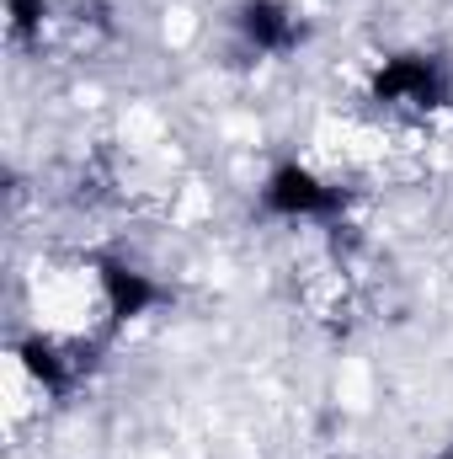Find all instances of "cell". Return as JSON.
<instances>
[{
	"mask_svg": "<svg viewBox=\"0 0 453 459\" xmlns=\"http://www.w3.org/2000/svg\"><path fill=\"white\" fill-rule=\"evenodd\" d=\"M373 97H379L384 108H400V113H432V108H443L453 97V86H449V70H443L438 59H427V54H400V59H389V65L379 70Z\"/></svg>",
	"mask_w": 453,
	"mask_h": 459,
	"instance_id": "obj_1",
	"label": "cell"
},
{
	"mask_svg": "<svg viewBox=\"0 0 453 459\" xmlns=\"http://www.w3.org/2000/svg\"><path fill=\"white\" fill-rule=\"evenodd\" d=\"M341 187L315 182L304 166H283L272 182H267V209L283 214V220H337L341 214Z\"/></svg>",
	"mask_w": 453,
	"mask_h": 459,
	"instance_id": "obj_2",
	"label": "cell"
},
{
	"mask_svg": "<svg viewBox=\"0 0 453 459\" xmlns=\"http://www.w3.org/2000/svg\"><path fill=\"white\" fill-rule=\"evenodd\" d=\"M240 32H245V43L256 48V54H294L299 43H304V16L294 11V5H283V0H245L240 5Z\"/></svg>",
	"mask_w": 453,
	"mask_h": 459,
	"instance_id": "obj_3",
	"label": "cell"
},
{
	"mask_svg": "<svg viewBox=\"0 0 453 459\" xmlns=\"http://www.w3.org/2000/svg\"><path fill=\"white\" fill-rule=\"evenodd\" d=\"M97 273H102V305H107L113 321H133V316H144L150 305H160V289H155L144 273L117 267V262H102Z\"/></svg>",
	"mask_w": 453,
	"mask_h": 459,
	"instance_id": "obj_4",
	"label": "cell"
},
{
	"mask_svg": "<svg viewBox=\"0 0 453 459\" xmlns=\"http://www.w3.org/2000/svg\"><path fill=\"white\" fill-rule=\"evenodd\" d=\"M11 5V22H16V32H32L38 22H43V0H5Z\"/></svg>",
	"mask_w": 453,
	"mask_h": 459,
	"instance_id": "obj_5",
	"label": "cell"
}]
</instances>
